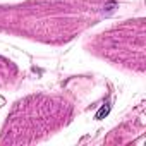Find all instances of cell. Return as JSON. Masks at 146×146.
<instances>
[{
  "mask_svg": "<svg viewBox=\"0 0 146 146\" xmlns=\"http://www.w3.org/2000/svg\"><path fill=\"white\" fill-rule=\"evenodd\" d=\"M108 112H110V105H108V103H107V107H105V105H103V107H102V108H100V110H98V112H96V115H95V117H96V119H98V120H100V119H103V117H105V115H108Z\"/></svg>",
  "mask_w": 146,
  "mask_h": 146,
  "instance_id": "cell-1",
  "label": "cell"
}]
</instances>
